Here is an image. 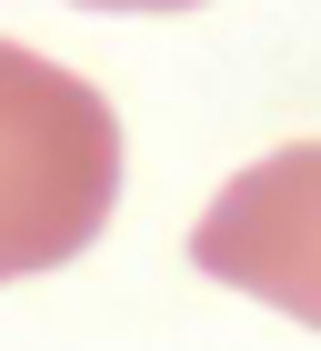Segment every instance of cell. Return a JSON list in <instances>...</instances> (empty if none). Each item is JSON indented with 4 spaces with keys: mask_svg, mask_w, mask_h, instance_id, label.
Masks as SVG:
<instances>
[{
    "mask_svg": "<svg viewBox=\"0 0 321 351\" xmlns=\"http://www.w3.org/2000/svg\"><path fill=\"white\" fill-rule=\"evenodd\" d=\"M121 121L80 71L0 40V281H40L110 231Z\"/></svg>",
    "mask_w": 321,
    "mask_h": 351,
    "instance_id": "1",
    "label": "cell"
},
{
    "mask_svg": "<svg viewBox=\"0 0 321 351\" xmlns=\"http://www.w3.org/2000/svg\"><path fill=\"white\" fill-rule=\"evenodd\" d=\"M191 261L221 291L271 301L281 322L321 331V141H292V151L231 171L191 221Z\"/></svg>",
    "mask_w": 321,
    "mask_h": 351,
    "instance_id": "2",
    "label": "cell"
}]
</instances>
